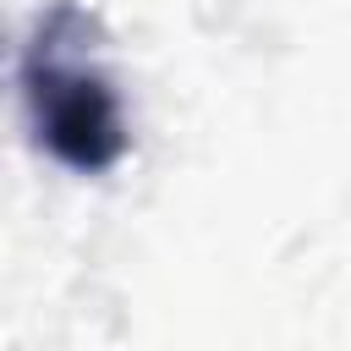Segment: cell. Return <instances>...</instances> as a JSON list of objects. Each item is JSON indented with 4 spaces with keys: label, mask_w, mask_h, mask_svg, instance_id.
<instances>
[{
    "label": "cell",
    "mask_w": 351,
    "mask_h": 351,
    "mask_svg": "<svg viewBox=\"0 0 351 351\" xmlns=\"http://www.w3.org/2000/svg\"><path fill=\"white\" fill-rule=\"evenodd\" d=\"M99 44H104L99 16L82 11L77 0H55L38 16L33 44L22 55V99H27L33 143L77 176H99L121 165L132 148Z\"/></svg>",
    "instance_id": "obj_1"
}]
</instances>
